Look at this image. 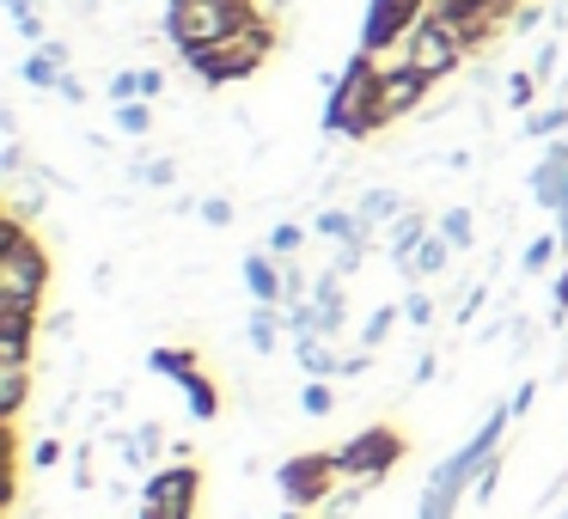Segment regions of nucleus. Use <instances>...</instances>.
I'll return each instance as SVG.
<instances>
[{"label":"nucleus","instance_id":"3","mask_svg":"<svg viewBox=\"0 0 568 519\" xmlns=\"http://www.w3.org/2000/svg\"><path fill=\"white\" fill-rule=\"evenodd\" d=\"M257 13V0H165V38L178 55H196L209 43L233 38L239 26H251Z\"/></svg>","mask_w":568,"mask_h":519},{"label":"nucleus","instance_id":"21","mask_svg":"<svg viewBox=\"0 0 568 519\" xmlns=\"http://www.w3.org/2000/svg\"><path fill=\"white\" fill-rule=\"evenodd\" d=\"M526 135H538V141L568 135V104H544V111H531L526 116Z\"/></svg>","mask_w":568,"mask_h":519},{"label":"nucleus","instance_id":"34","mask_svg":"<svg viewBox=\"0 0 568 519\" xmlns=\"http://www.w3.org/2000/svg\"><path fill=\"white\" fill-rule=\"evenodd\" d=\"M31 465L55 470V465H62V440H55V434H43V440H38V452H31Z\"/></svg>","mask_w":568,"mask_h":519},{"label":"nucleus","instance_id":"20","mask_svg":"<svg viewBox=\"0 0 568 519\" xmlns=\"http://www.w3.org/2000/svg\"><path fill=\"white\" fill-rule=\"evenodd\" d=\"M355 214H361L367 226H379V221H397V214H404V202H397V190H367Z\"/></svg>","mask_w":568,"mask_h":519},{"label":"nucleus","instance_id":"41","mask_svg":"<svg viewBox=\"0 0 568 519\" xmlns=\"http://www.w3.org/2000/svg\"><path fill=\"white\" fill-rule=\"evenodd\" d=\"M453 7H470V13H477V7H514V0H453Z\"/></svg>","mask_w":568,"mask_h":519},{"label":"nucleus","instance_id":"28","mask_svg":"<svg viewBox=\"0 0 568 519\" xmlns=\"http://www.w3.org/2000/svg\"><path fill=\"white\" fill-rule=\"evenodd\" d=\"M397 318H404V312H397V306H379V312H373V318H367V330H361V343H367V348H379V343H385V330H392Z\"/></svg>","mask_w":568,"mask_h":519},{"label":"nucleus","instance_id":"18","mask_svg":"<svg viewBox=\"0 0 568 519\" xmlns=\"http://www.w3.org/2000/svg\"><path fill=\"white\" fill-rule=\"evenodd\" d=\"M184 409H190L196 421H214V416H221V385L209 379V367H202L196 379H184Z\"/></svg>","mask_w":568,"mask_h":519},{"label":"nucleus","instance_id":"32","mask_svg":"<svg viewBox=\"0 0 568 519\" xmlns=\"http://www.w3.org/2000/svg\"><path fill=\"white\" fill-rule=\"evenodd\" d=\"M135 177H141V184H153V190H165L178 177V165L172 160H148V165H135Z\"/></svg>","mask_w":568,"mask_h":519},{"label":"nucleus","instance_id":"1","mask_svg":"<svg viewBox=\"0 0 568 519\" xmlns=\"http://www.w3.org/2000/svg\"><path fill=\"white\" fill-rule=\"evenodd\" d=\"M385 123L379 111V55L355 50L343 68V80H331V104H324V135H343V141H373Z\"/></svg>","mask_w":568,"mask_h":519},{"label":"nucleus","instance_id":"23","mask_svg":"<svg viewBox=\"0 0 568 519\" xmlns=\"http://www.w3.org/2000/svg\"><path fill=\"white\" fill-rule=\"evenodd\" d=\"M440 233H446V245H453V251H470V245H477L470 208H446V214H440Z\"/></svg>","mask_w":568,"mask_h":519},{"label":"nucleus","instance_id":"38","mask_svg":"<svg viewBox=\"0 0 568 519\" xmlns=\"http://www.w3.org/2000/svg\"><path fill=\"white\" fill-rule=\"evenodd\" d=\"M55 92H62L68 104H87V80H80V74H62V86H55Z\"/></svg>","mask_w":568,"mask_h":519},{"label":"nucleus","instance_id":"35","mask_svg":"<svg viewBox=\"0 0 568 519\" xmlns=\"http://www.w3.org/2000/svg\"><path fill=\"white\" fill-rule=\"evenodd\" d=\"M135 86H141V99H160V92H165V74H160V68H135Z\"/></svg>","mask_w":568,"mask_h":519},{"label":"nucleus","instance_id":"30","mask_svg":"<svg viewBox=\"0 0 568 519\" xmlns=\"http://www.w3.org/2000/svg\"><path fill=\"white\" fill-rule=\"evenodd\" d=\"M495 482H501V458H489V465L477 470V482H470V501H483L489 507V495H495Z\"/></svg>","mask_w":568,"mask_h":519},{"label":"nucleus","instance_id":"9","mask_svg":"<svg viewBox=\"0 0 568 519\" xmlns=\"http://www.w3.org/2000/svg\"><path fill=\"white\" fill-rule=\"evenodd\" d=\"M275 482H282V495L294 507H318V501L336 495L343 470H336V452H294L282 470H275Z\"/></svg>","mask_w":568,"mask_h":519},{"label":"nucleus","instance_id":"14","mask_svg":"<svg viewBox=\"0 0 568 519\" xmlns=\"http://www.w3.org/2000/svg\"><path fill=\"white\" fill-rule=\"evenodd\" d=\"M148 367L160 373V379L184 385V379H196V373H202V355L190 343H165V348H153V355H148Z\"/></svg>","mask_w":568,"mask_h":519},{"label":"nucleus","instance_id":"17","mask_svg":"<svg viewBox=\"0 0 568 519\" xmlns=\"http://www.w3.org/2000/svg\"><path fill=\"white\" fill-rule=\"evenodd\" d=\"M294 360L306 367V379H336V373H343V360L331 355V343H324V336H300Z\"/></svg>","mask_w":568,"mask_h":519},{"label":"nucleus","instance_id":"40","mask_svg":"<svg viewBox=\"0 0 568 519\" xmlns=\"http://www.w3.org/2000/svg\"><path fill=\"white\" fill-rule=\"evenodd\" d=\"M367 367H373V355H348L343 360V379H355V373H367Z\"/></svg>","mask_w":568,"mask_h":519},{"label":"nucleus","instance_id":"43","mask_svg":"<svg viewBox=\"0 0 568 519\" xmlns=\"http://www.w3.org/2000/svg\"><path fill=\"white\" fill-rule=\"evenodd\" d=\"M514 7H526V0H514Z\"/></svg>","mask_w":568,"mask_h":519},{"label":"nucleus","instance_id":"39","mask_svg":"<svg viewBox=\"0 0 568 519\" xmlns=\"http://www.w3.org/2000/svg\"><path fill=\"white\" fill-rule=\"evenodd\" d=\"M556 318H568V263H562V275H556Z\"/></svg>","mask_w":568,"mask_h":519},{"label":"nucleus","instance_id":"2","mask_svg":"<svg viewBox=\"0 0 568 519\" xmlns=\"http://www.w3.org/2000/svg\"><path fill=\"white\" fill-rule=\"evenodd\" d=\"M275 43H282L275 13H257L251 26H239L233 38H221V43H209V50L184 55V68L202 80V86H233V80H251L263 62H270Z\"/></svg>","mask_w":568,"mask_h":519},{"label":"nucleus","instance_id":"29","mask_svg":"<svg viewBox=\"0 0 568 519\" xmlns=\"http://www.w3.org/2000/svg\"><path fill=\"white\" fill-rule=\"evenodd\" d=\"M538 86H544V80L531 74V68H526V74H514V80H507V104H519V111H526V104L538 99Z\"/></svg>","mask_w":568,"mask_h":519},{"label":"nucleus","instance_id":"42","mask_svg":"<svg viewBox=\"0 0 568 519\" xmlns=\"http://www.w3.org/2000/svg\"><path fill=\"white\" fill-rule=\"evenodd\" d=\"M282 519H300V507H287V513H282Z\"/></svg>","mask_w":568,"mask_h":519},{"label":"nucleus","instance_id":"5","mask_svg":"<svg viewBox=\"0 0 568 519\" xmlns=\"http://www.w3.org/2000/svg\"><path fill=\"white\" fill-rule=\"evenodd\" d=\"M196 501H202V470L190 458H172V465L148 470L135 519H196Z\"/></svg>","mask_w":568,"mask_h":519},{"label":"nucleus","instance_id":"24","mask_svg":"<svg viewBox=\"0 0 568 519\" xmlns=\"http://www.w3.org/2000/svg\"><path fill=\"white\" fill-rule=\"evenodd\" d=\"M556 251H562V238L538 233V238H531V245H526V257H519V269H526V275H544V269H550V263H556Z\"/></svg>","mask_w":568,"mask_h":519},{"label":"nucleus","instance_id":"13","mask_svg":"<svg viewBox=\"0 0 568 519\" xmlns=\"http://www.w3.org/2000/svg\"><path fill=\"white\" fill-rule=\"evenodd\" d=\"M428 233H434V226H428V214H422V208H404V214H397V221H392V233H385V251H392V263H397V269H404V263L416 257V245H422Z\"/></svg>","mask_w":568,"mask_h":519},{"label":"nucleus","instance_id":"4","mask_svg":"<svg viewBox=\"0 0 568 519\" xmlns=\"http://www.w3.org/2000/svg\"><path fill=\"white\" fill-rule=\"evenodd\" d=\"M55 282V263H50V245L31 233L26 214H7L0 221V299H43Z\"/></svg>","mask_w":568,"mask_h":519},{"label":"nucleus","instance_id":"11","mask_svg":"<svg viewBox=\"0 0 568 519\" xmlns=\"http://www.w3.org/2000/svg\"><path fill=\"white\" fill-rule=\"evenodd\" d=\"M245 287L257 306H287V263L275 257V251H257V257H245Z\"/></svg>","mask_w":568,"mask_h":519},{"label":"nucleus","instance_id":"15","mask_svg":"<svg viewBox=\"0 0 568 519\" xmlns=\"http://www.w3.org/2000/svg\"><path fill=\"white\" fill-rule=\"evenodd\" d=\"M446 263H453V245H446V233L434 226V233L416 245V257L404 263V275H409V282H434V275H440Z\"/></svg>","mask_w":568,"mask_h":519},{"label":"nucleus","instance_id":"25","mask_svg":"<svg viewBox=\"0 0 568 519\" xmlns=\"http://www.w3.org/2000/svg\"><path fill=\"white\" fill-rule=\"evenodd\" d=\"M31 330H0V367H31Z\"/></svg>","mask_w":568,"mask_h":519},{"label":"nucleus","instance_id":"6","mask_svg":"<svg viewBox=\"0 0 568 519\" xmlns=\"http://www.w3.org/2000/svg\"><path fill=\"white\" fill-rule=\"evenodd\" d=\"M331 452H336V470H343V477L379 482V477H392L397 458H404V434H397L392 421H373V428L348 434L343 446H331Z\"/></svg>","mask_w":568,"mask_h":519},{"label":"nucleus","instance_id":"31","mask_svg":"<svg viewBox=\"0 0 568 519\" xmlns=\"http://www.w3.org/2000/svg\"><path fill=\"white\" fill-rule=\"evenodd\" d=\"M104 99H111V104H129V99H141V86H135V68H123V74H111V86H104Z\"/></svg>","mask_w":568,"mask_h":519},{"label":"nucleus","instance_id":"19","mask_svg":"<svg viewBox=\"0 0 568 519\" xmlns=\"http://www.w3.org/2000/svg\"><path fill=\"white\" fill-rule=\"evenodd\" d=\"M26 397H31V367H0V416L19 421L26 416Z\"/></svg>","mask_w":568,"mask_h":519},{"label":"nucleus","instance_id":"22","mask_svg":"<svg viewBox=\"0 0 568 519\" xmlns=\"http://www.w3.org/2000/svg\"><path fill=\"white\" fill-rule=\"evenodd\" d=\"M111 116H116V129H123V135H148L153 129V111H148V99H129V104H111Z\"/></svg>","mask_w":568,"mask_h":519},{"label":"nucleus","instance_id":"10","mask_svg":"<svg viewBox=\"0 0 568 519\" xmlns=\"http://www.w3.org/2000/svg\"><path fill=\"white\" fill-rule=\"evenodd\" d=\"M428 92H434V80L416 74L404 55H379V111H385V123L422 111V104H428Z\"/></svg>","mask_w":568,"mask_h":519},{"label":"nucleus","instance_id":"7","mask_svg":"<svg viewBox=\"0 0 568 519\" xmlns=\"http://www.w3.org/2000/svg\"><path fill=\"white\" fill-rule=\"evenodd\" d=\"M428 19V0H367V19H361V50L367 55H397L404 38Z\"/></svg>","mask_w":568,"mask_h":519},{"label":"nucleus","instance_id":"33","mask_svg":"<svg viewBox=\"0 0 568 519\" xmlns=\"http://www.w3.org/2000/svg\"><path fill=\"white\" fill-rule=\"evenodd\" d=\"M404 318H409V324H434V299L422 294V287H416V294L404 299Z\"/></svg>","mask_w":568,"mask_h":519},{"label":"nucleus","instance_id":"27","mask_svg":"<svg viewBox=\"0 0 568 519\" xmlns=\"http://www.w3.org/2000/svg\"><path fill=\"white\" fill-rule=\"evenodd\" d=\"M300 409H306V416H331V409H336V391H331V379H312L306 391H300Z\"/></svg>","mask_w":568,"mask_h":519},{"label":"nucleus","instance_id":"26","mask_svg":"<svg viewBox=\"0 0 568 519\" xmlns=\"http://www.w3.org/2000/svg\"><path fill=\"white\" fill-rule=\"evenodd\" d=\"M300 245H306V226H300V221H282V226L270 233V251H275L282 263H294V257H300Z\"/></svg>","mask_w":568,"mask_h":519},{"label":"nucleus","instance_id":"16","mask_svg":"<svg viewBox=\"0 0 568 519\" xmlns=\"http://www.w3.org/2000/svg\"><path fill=\"white\" fill-rule=\"evenodd\" d=\"M282 330H287V312H282V306H251V324H245V336H251V348H257V355H275V343H282Z\"/></svg>","mask_w":568,"mask_h":519},{"label":"nucleus","instance_id":"8","mask_svg":"<svg viewBox=\"0 0 568 519\" xmlns=\"http://www.w3.org/2000/svg\"><path fill=\"white\" fill-rule=\"evenodd\" d=\"M397 55H404V62L416 68V74H428L434 86H440V80H453L458 68L470 62V55L458 50V38H453V31L440 26V19H422V26H416V31H409V38H404V50H397Z\"/></svg>","mask_w":568,"mask_h":519},{"label":"nucleus","instance_id":"12","mask_svg":"<svg viewBox=\"0 0 568 519\" xmlns=\"http://www.w3.org/2000/svg\"><path fill=\"white\" fill-rule=\"evenodd\" d=\"M62 74H68V43H62V38L38 43V50L26 55V86H43V92H55V86H62Z\"/></svg>","mask_w":568,"mask_h":519},{"label":"nucleus","instance_id":"36","mask_svg":"<svg viewBox=\"0 0 568 519\" xmlns=\"http://www.w3.org/2000/svg\"><path fill=\"white\" fill-rule=\"evenodd\" d=\"M202 221H209V226H233V202L209 196V202H202Z\"/></svg>","mask_w":568,"mask_h":519},{"label":"nucleus","instance_id":"37","mask_svg":"<svg viewBox=\"0 0 568 519\" xmlns=\"http://www.w3.org/2000/svg\"><path fill=\"white\" fill-rule=\"evenodd\" d=\"M531 74H538V80L556 74V38H544V50H538V62H531Z\"/></svg>","mask_w":568,"mask_h":519}]
</instances>
